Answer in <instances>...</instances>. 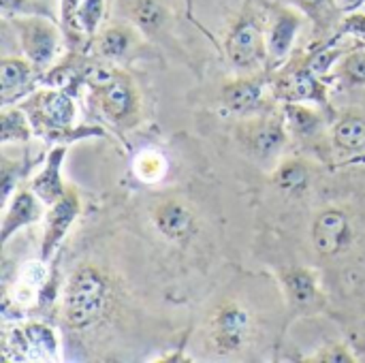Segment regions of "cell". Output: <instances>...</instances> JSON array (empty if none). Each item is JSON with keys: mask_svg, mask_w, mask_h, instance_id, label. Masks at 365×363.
Here are the masks:
<instances>
[{"mask_svg": "<svg viewBox=\"0 0 365 363\" xmlns=\"http://www.w3.org/2000/svg\"><path fill=\"white\" fill-rule=\"evenodd\" d=\"M291 4L308 15L314 24H327L331 13L340 9L338 0H291Z\"/></svg>", "mask_w": 365, "mask_h": 363, "instance_id": "cell-28", "label": "cell"}, {"mask_svg": "<svg viewBox=\"0 0 365 363\" xmlns=\"http://www.w3.org/2000/svg\"><path fill=\"white\" fill-rule=\"evenodd\" d=\"M79 212H81V199H79L77 190L71 186L53 205H49V212L45 214V231H43V240H41V261L43 263H47L53 257V252L60 248L66 233L75 225Z\"/></svg>", "mask_w": 365, "mask_h": 363, "instance_id": "cell-7", "label": "cell"}, {"mask_svg": "<svg viewBox=\"0 0 365 363\" xmlns=\"http://www.w3.org/2000/svg\"><path fill=\"white\" fill-rule=\"evenodd\" d=\"M66 158V148L58 145L49 152L43 169L36 173V178L30 184V190L45 203V205H53L64 193L66 186L62 182V163Z\"/></svg>", "mask_w": 365, "mask_h": 363, "instance_id": "cell-13", "label": "cell"}, {"mask_svg": "<svg viewBox=\"0 0 365 363\" xmlns=\"http://www.w3.org/2000/svg\"><path fill=\"white\" fill-rule=\"evenodd\" d=\"M312 362H327V363H349V362H355V355L346 349V347H342V344H336V347H331V349H325V351H321L319 355H314L312 357Z\"/></svg>", "mask_w": 365, "mask_h": 363, "instance_id": "cell-30", "label": "cell"}, {"mask_svg": "<svg viewBox=\"0 0 365 363\" xmlns=\"http://www.w3.org/2000/svg\"><path fill=\"white\" fill-rule=\"evenodd\" d=\"M120 11L143 34H156L169 17L160 0H120Z\"/></svg>", "mask_w": 365, "mask_h": 363, "instance_id": "cell-16", "label": "cell"}, {"mask_svg": "<svg viewBox=\"0 0 365 363\" xmlns=\"http://www.w3.org/2000/svg\"><path fill=\"white\" fill-rule=\"evenodd\" d=\"M304 24V13L299 9L291 6H280L272 19V26L267 30V53L272 60H284L289 51L293 49V43L302 30Z\"/></svg>", "mask_w": 365, "mask_h": 363, "instance_id": "cell-11", "label": "cell"}, {"mask_svg": "<svg viewBox=\"0 0 365 363\" xmlns=\"http://www.w3.org/2000/svg\"><path fill=\"white\" fill-rule=\"evenodd\" d=\"M250 334V317L244 306L229 302L220 306L212 319L210 340L218 355H235L240 353Z\"/></svg>", "mask_w": 365, "mask_h": 363, "instance_id": "cell-5", "label": "cell"}, {"mask_svg": "<svg viewBox=\"0 0 365 363\" xmlns=\"http://www.w3.org/2000/svg\"><path fill=\"white\" fill-rule=\"evenodd\" d=\"M34 126L32 120L24 113V109L19 107H2L0 113V143H24L32 137Z\"/></svg>", "mask_w": 365, "mask_h": 363, "instance_id": "cell-19", "label": "cell"}, {"mask_svg": "<svg viewBox=\"0 0 365 363\" xmlns=\"http://www.w3.org/2000/svg\"><path fill=\"white\" fill-rule=\"evenodd\" d=\"M342 32L346 34H355L359 39H365V15L364 13H351L344 24H342Z\"/></svg>", "mask_w": 365, "mask_h": 363, "instance_id": "cell-31", "label": "cell"}, {"mask_svg": "<svg viewBox=\"0 0 365 363\" xmlns=\"http://www.w3.org/2000/svg\"><path fill=\"white\" fill-rule=\"evenodd\" d=\"M105 15V0H81L79 21L88 36H94Z\"/></svg>", "mask_w": 365, "mask_h": 363, "instance_id": "cell-29", "label": "cell"}, {"mask_svg": "<svg viewBox=\"0 0 365 363\" xmlns=\"http://www.w3.org/2000/svg\"><path fill=\"white\" fill-rule=\"evenodd\" d=\"M276 184H278L282 190L291 193V195L304 193L306 186H308V171H306L304 165H299V163H295V160L284 163V165L278 167V171H276Z\"/></svg>", "mask_w": 365, "mask_h": 363, "instance_id": "cell-24", "label": "cell"}, {"mask_svg": "<svg viewBox=\"0 0 365 363\" xmlns=\"http://www.w3.org/2000/svg\"><path fill=\"white\" fill-rule=\"evenodd\" d=\"M353 240V229L344 212L340 210H325L317 216L312 225V244L319 255L336 257Z\"/></svg>", "mask_w": 365, "mask_h": 363, "instance_id": "cell-9", "label": "cell"}, {"mask_svg": "<svg viewBox=\"0 0 365 363\" xmlns=\"http://www.w3.org/2000/svg\"><path fill=\"white\" fill-rule=\"evenodd\" d=\"M331 141L340 152H359L365 148V120L359 116H346L334 124Z\"/></svg>", "mask_w": 365, "mask_h": 363, "instance_id": "cell-20", "label": "cell"}, {"mask_svg": "<svg viewBox=\"0 0 365 363\" xmlns=\"http://www.w3.org/2000/svg\"><path fill=\"white\" fill-rule=\"evenodd\" d=\"M280 282L287 293V300L293 308L306 310L314 306L321 297L319 291V280L312 270L306 267H291L280 272Z\"/></svg>", "mask_w": 365, "mask_h": 363, "instance_id": "cell-14", "label": "cell"}, {"mask_svg": "<svg viewBox=\"0 0 365 363\" xmlns=\"http://www.w3.org/2000/svg\"><path fill=\"white\" fill-rule=\"evenodd\" d=\"M287 141V131L280 118L267 116L259 122H252L246 131L248 150L257 154V158L265 160L276 156Z\"/></svg>", "mask_w": 365, "mask_h": 363, "instance_id": "cell-12", "label": "cell"}, {"mask_svg": "<svg viewBox=\"0 0 365 363\" xmlns=\"http://www.w3.org/2000/svg\"><path fill=\"white\" fill-rule=\"evenodd\" d=\"M34 64L24 56H4L0 62V90H2V103L11 105L15 98H19L34 79Z\"/></svg>", "mask_w": 365, "mask_h": 363, "instance_id": "cell-15", "label": "cell"}, {"mask_svg": "<svg viewBox=\"0 0 365 363\" xmlns=\"http://www.w3.org/2000/svg\"><path fill=\"white\" fill-rule=\"evenodd\" d=\"M88 81L94 90V98L98 103L101 113L111 124L126 128L139 120V92L126 73L103 64L90 68Z\"/></svg>", "mask_w": 365, "mask_h": 363, "instance_id": "cell-2", "label": "cell"}, {"mask_svg": "<svg viewBox=\"0 0 365 363\" xmlns=\"http://www.w3.org/2000/svg\"><path fill=\"white\" fill-rule=\"evenodd\" d=\"M263 98V81L261 79H235L222 88V101L233 113H250Z\"/></svg>", "mask_w": 365, "mask_h": 363, "instance_id": "cell-18", "label": "cell"}, {"mask_svg": "<svg viewBox=\"0 0 365 363\" xmlns=\"http://www.w3.org/2000/svg\"><path fill=\"white\" fill-rule=\"evenodd\" d=\"M152 218H154L158 233L173 244H186L197 231V216L192 208L180 199L160 201L154 208Z\"/></svg>", "mask_w": 365, "mask_h": 363, "instance_id": "cell-8", "label": "cell"}, {"mask_svg": "<svg viewBox=\"0 0 365 363\" xmlns=\"http://www.w3.org/2000/svg\"><path fill=\"white\" fill-rule=\"evenodd\" d=\"M6 21L13 24L19 45L24 49V56L34 64L36 71L47 68L56 60L62 47V32L56 19L43 17V15H26V17H13Z\"/></svg>", "mask_w": 365, "mask_h": 363, "instance_id": "cell-3", "label": "cell"}, {"mask_svg": "<svg viewBox=\"0 0 365 363\" xmlns=\"http://www.w3.org/2000/svg\"><path fill=\"white\" fill-rule=\"evenodd\" d=\"M338 77L346 86H364L365 83V51L357 49L346 53L338 64Z\"/></svg>", "mask_w": 365, "mask_h": 363, "instance_id": "cell-25", "label": "cell"}, {"mask_svg": "<svg viewBox=\"0 0 365 363\" xmlns=\"http://www.w3.org/2000/svg\"><path fill=\"white\" fill-rule=\"evenodd\" d=\"M0 11L4 19L26 17V15H43L53 19L51 9L41 0H0Z\"/></svg>", "mask_w": 365, "mask_h": 363, "instance_id": "cell-26", "label": "cell"}, {"mask_svg": "<svg viewBox=\"0 0 365 363\" xmlns=\"http://www.w3.org/2000/svg\"><path fill=\"white\" fill-rule=\"evenodd\" d=\"M364 2L365 0H338V6H340V11L353 13V11H357Z\"/></svg>", "mask_w": 365, "mask_h": 363, "instance_id": "cell-32", "label": "cell"}, {"mask_svg": "<svg viewBox=\"0 0 365 363\" xmlns=\"http://www.w3.org/2000/svg\"><path fill=\"white\" fill-rule=\"evenodd\" d=\"M225 49H227V58L231 66L237 73L257 71L263 64V60L269 56L267 34L263 32L261 24L255 17H244L231 28L225 41Z\"/></svg>", "mask_w": 365, "mask_h": 363, "instance_id": "cell-4", "label": "cell"}, {"mask_svg": "<svg viewBox=\"0 0 365 363\" xmlns=\"http://www.w3.org/2000/svg\"><path fill=\"white\" fill-rule=\"evenodd\" d=\"M111 302L109 278L92 267L83 265L73 272L62 295V317L71 329L83 332L96 325L107 312Z\"/></svg>", "mask_w": 365, "mask_h": 363, "instance_id": "cell-1", "label": "cell"}, {"mask_svg": "<svg viewBox=\"0 0 365 363\" xmlns=\"http://www.w3.org/2000/svg\"><path fill=\"white\" fill-rule=\"evenodd\" d=\"M135 173L141 182L154 184L158 180H163V175L167 173V160L156 150H143L135 158Z\"/></svg>", "mask_w": 365, "mask_h": 363, "instance_id": "cell-23", "label": "cell"}, {"mask_svg": "<svg viewBox=\"0 0 365 363\" xmlns=\"http://www.w3.org/2000/svg\"><path fill=\"white\" fill-rule=\"evenodd\" d=\"M79 9L81 0H60V26L66 39H71V43L79 41L81 34H86L79 21Z\"/></svg>", "mask_w": 365, "mask_h": 363, "instance_id": "cell-27", "label": "cell"}, {"mask_svg": "<svg viewBox=\"0 0 365 363\" xmlns=\"http://www.w3.org/2000/svg\"><path fill=\"white\" fill-rule=\"evenodd\" d=\"M284 116H287L284 120L289 122V128L295 135H302V137L314 135L319 131V126H321L319 116L310 107H306V105H302L297 101H291V103L284 105Z\"/></svg>", "mask_w": 365, "mask_h": 363, "instance_id": "cell-22", "label": "cell"}, {"mask_svg": "<svg viewBox=\"0 0 365 363\" xmlns=\"http://www.w3.org/2000/svg\"><path fill=\"white\" fill-rule=\"evenodd\" d=\"M287 98L289 101H297V103L299 101H317V103H323L327 98V94H325L323 83L317 79V73L308 66V68L295 71L289 77Z\"/></svg>", "mask_w": 365, "mask_h": 363, "instance_id": "cell-21", "label": "cell"}, {"mask_svg": "<svg viewBox=\"0 0 365 363\" xmlns=\"http://www.w3.org/2000/svg\"><path fill=\"white\" fill-rule=\"evenodd\" d=\"M43 201L32 193V190H19L15 193L13 199H9V203L4 205V216H2V231H0V242L2 246H6L11 242V237L21 231L28 225L38 223L45 214H43Z\"/></svg>", "mask_w": 365, "mask_h": 363, "instance_id": "cell-10", "label": "cell"}, {"mask_svg": "<svg viewBox=\"0 0 365 363\" xmlns=\"http://www.w3.org/2000/svg\"><path fill=\"white\" fill-rule=\"evenodd\" d=\"M32 103L26 105L30 111V120L34 131L43 128L47 133L51 131H66L73 126L77 118V109L73 98L62 90H43L30 98Z\"/></svg>", "mask_w": 365, "mask_h": 363, "instance_id": "cell-6", "label": "cell"}, {"mask_svg": "<svg viewBox=\"0 0 365 363\" xmlns=\"http://www.w3.org/2000/svg\"><path fill=\"white\" fill-rule=\"evenodd\" d=\"M135 45H137V28L133 24L130 26L113 24L101 32L96 41V51L101 58L109 62H118V60H124Z\"/></svg>", "mask_w": 365, "mask_h": 363, "instance_id": "cell-17", "label": "cell"}]
</instances>
